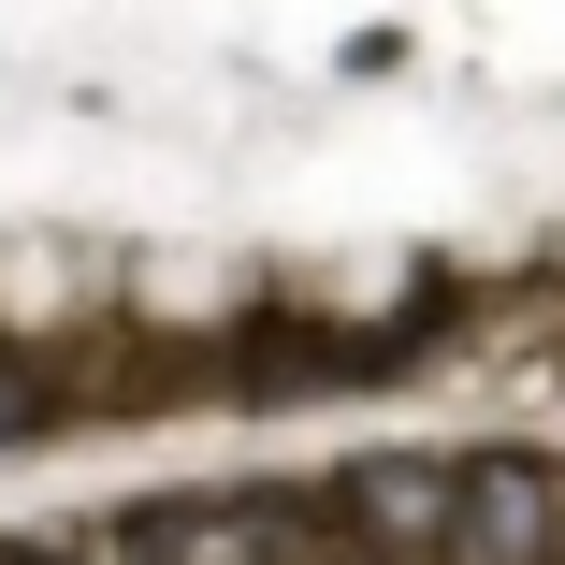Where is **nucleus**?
Here are the masks:
<instances>
[{
  "label": "nucleus",
  "instance_id": "nucleus-1",
  "mask_svg": "<svg viewBox=\"0 0 565 565\" xmlns=\"http://www.w3.org/2000/svg\"><path fill=\"white\" fill-rule=\"evenodd\" d=\"M333 508H349V551H363V565H465V465H435V449H377V465H349Z\"/></svg>",
  "mask_w": 565,
  "mask_h": 565
},
{
  "label": "nucleus",
  "instance_id": "nucleus-2",
  "mask_svg": "<svg viewBox=\"0 0 565 565\" xmlns=\"http://www.w3.org/2000/svg\"><path fill=\"white\" fill-rule=\"evenodd\" d=\"M0 565H73V551H0Z\"/></svg>",
  "mask_w": 565,
  "mask_h": 565
}]
</instances>
